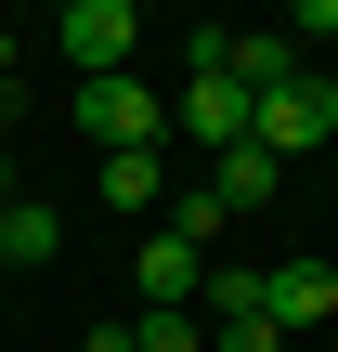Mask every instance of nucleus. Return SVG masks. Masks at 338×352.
Wrapping results in <instances>:
<instances>
[{
  "label": "nucleus",
  "instance_id": "1",
  "mask_svg": "<svg viewBox=\"0 0 338 352\" xmlns=\"http://www.w3.org/2000/svg\"><path fill=\"white\" fill-rule=\"evenodd\" d=\"M221 52H234V26H195V39H182V104H169V118H182L195 144H221V157H234L261 104H248V78H234Z\"/></svg>",
  "mask_w": 338,
  "mask_h": 352
},
{
  "label": "nucleus",
  "instance_id": "2",
  "mask_svg": "<svg viewBox=\"0 0 338 352\" xmlns=\"http://www.w3.org/2000/svg\"><path fill=\"white\" fill-rule=\"evenodd\" d=\"M65 131L104 144V157H143V144L169 131V91H156V78H78V91H65Z\"/></svg>",
  "mask_w": 338,
  "mask_h": 352
},
{
  "label": "nucleus",
  "instance_id": "3",
  "mask_svg": "<svg viewBox=\"0 0 338 352\" xmlns=\"http://www.w3.org/2000/svg\"><path fill=\"white\" fill-rule=\"evenodd\" d=\"M326 131H338V78H313V65H300V78H274V91H261V118H248V144H261L274 170H287V157H313Z\"/></svg>",
  "mask_w": 338,
  "mask_h": 352
},
{
  "label": "nucleus",
  "instance_id": "4",
  "mask_svg": "<svg viewBox=\"0 0 338 352\" xmlns=\"http://www.w3.org/2000/svg\"><path fill=\"white\" fill-rule=\"evenodd\" d=\"M130 52H143V13L130 0H78L65 13V65L78 78H130Z\"/></svg>",
  "mask_w": 338,
  "mask_h": 352
},
{
  "label": "nucleus",
  "instance_id": "5",
  "mask_svg": "<svg viewBox=\"0 0 338 352\" xmlns=\"http://www.w3.org/2000/svg\"><path fill=\"white\" fill-rule=\"evenodd\" d=\"M130 287H143V314H195V300H208V261H195L169 222H156V235L130 248Z\"/></svg>",
  "mask_w": 338,
  "mask_h": 352
},
{
  "label": "nucleus",
  "instance_id": "6",
  "mask_svg": "<svg viewBox=\"0 0 338 352\" xmlns=\"http://www.w3.org/2000/svg\"><path fill=\"white\" fill-rule=\"evenodd\" d=\"M261 314L274 327H338V261H313V248L300 261H261Z\"/></svg>",
  "mask_w": 338,
  "mask_h": 352
},
{
  "label": "nucleus",
  "instance_id": "7",
  "mask_svg": "<svg viewBox=\"0 0 338 352\" xmlns=\"http://www.w3.org/2000/svg\"><path fill=\"white\" fill-rule=\"evenodd\" d=\"M274 183H287V170H274V157H261V144H234V157H221V170H208V196H221V209H234V222H248V209H274Z\"/></svg>",
  "mask_w": 338,
  "mask_h": 352
},
{
  "label": "nucleus",
  "instance_id": "8",
  "mask_svg": "<svg viewBox=\"0 0 338 352\" xmlns=\"http://www.w3.org/2000/svg\"><path fill=\"white\" fill-rule=\"evenodd\" d=\"M234 78H248V104L274 91V78H300V39H261V26H234V52H221Z\"/></svg>",
  "mask_w": 338,
  "mask_h": 352
},
{
  "label": "nucleus",
  "instance_id": "9",
  "mask_svg": "<svg viewBox=\"0 0 338 352\" xmlns=\"http://www.w3.org/2000/svg\"><path fill=\"white\" fill-rule=\"evenodd\" d=\"M0 261H65V222H52L39 196H13V209H0Z\"/></svg>",
  "mask_w": 338,
  "mask_h": 352
},
{
  "label": "nucleus",
  "instance_id": "10",
  "mask_svg": "<svg viewBox=\"0 0 338 352\" xmlns=\"http://www.w3.org/2000/svg\"><path fill=\"white\" fill-rule=\"evenodd\" d=\"M169 235H182V248H195V261H208V248H221V235H234V209H221V196H208V183H195V196H169Z\"/></svg>",
  "mask_w": 338,
  "mask_h": 352
},
{
  "label": "nucleus",
  "instance_id": "11",
  "mask_svg": "<svg viewBox=\"0 0 338 352\" xmlns=\"http://www.w3.org/2000/svg\"><path fill=\"white\" fill-rule=\"evenodd\" d=\"M156 183H169L156 144H143V157H104V209H156Z\"/></svg>",
  "mask_w": 338,
  "mask_h": 352
},
{
  "label": "nucleus",
  "instance_id": "12",
  "mask_svg": "<svg viewBox=\"0 0 338 352\" xmlns=\"http://www.w3.org/2000/svg\"><path fill=\"white\" fill-rule=\"evenodd\" d=\"M130 352H208L195 314H130Z\"/></svg>",
  "mask_w": 338,
  "mask_h": 352
},
{
  "label": "nucleus",
  "instance_id": "13",
  "mask_svg": "<svg viewBox=\"0 0 338 352\" xmlns=\"http://www.w3.org/2000/svg\"><path fill=\"white\" fill-rule=\"evenodd\" d=\"M274 340H287L274 314H248V327H208V352H274Z\"/></svg>",
  "mask_w": 338,
  "mask_h": 352
},
{
  "label": "nucleus",
  "instance_id": "14",
  "mask_svg": "<svg viewBox=\"0 0 338 352\" xmlns=\"http://www.w3.org/2000/svg\"><path fill=\"white\" fill-rule=\"evenodd\" d=\"M0 209H13V144H0Z\"/></svg>",
  "mask_w": 338,
  "mask_h": 352
}]
</instances>
